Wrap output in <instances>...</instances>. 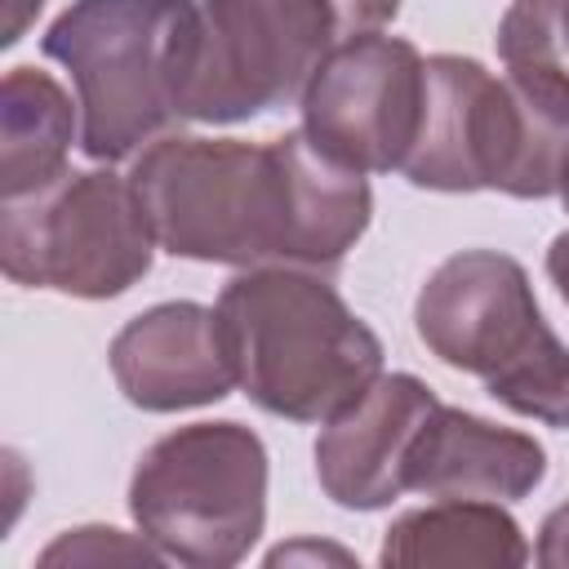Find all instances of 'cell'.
I'll use <instances>...</instances> for the list:
<instances>
[{"label": "cell", "instance_id": "cell-1", "mask_svg": "<svg viewBox=\"0 0 569 569\" xmlns=\"http://www.w3.org/2000/svg\"><path fill=\"white\" fill-rule=\"evenodd\" d=\"M129 182L160 249L222 267L329 271L373 213L365 173L307 129L271 142L173 133L133 160Z\"/></svg>", "mask_w": 569, "mask_h": 569}, {"label": "cell", "instance_id": "cell-2", "mask_svg": "<svg viewBox=\"0 0 569 569\" xmlns=\"http://www.w3.org/2000/svg\"><path fill=\"white\" fill-rule=\"evenodd\" d=\"M213 316L236 382L276 418L329 422L382 378V342L311 267H249Z\"/></svg>", "mask_w": 569, "mask_h": 569}, {"label": "cell", "instance_id": "cell-3", "mask_svg": "<svg viewBox=\"0 0 569 569\" xmlns=\"http://www.w3.org/2000/svg\"><path fill=\"white\" fill-rule=\"evenodd\" d=\"M569 164V102L493 76L476 58H427L418 138L400 164L431 191H507L542 200L560 191Z\"/></svg>", "mask_w": 569, "mask_h": 569}, {"label": "cell", "instance_id": "cell-4", "mask_svg": "<svg viewBox=\"0 0 569 569\" xmlns=\"http://www.w3.org/2000/svg\"><path fill=\"white\" fill-rule=\"evenodd\" d=\"M196 27V0H76L40 49L76 80L80 147L93 160H120L182 120V71Z\"/></svg>", "mask_w": 569, "mask_h": 569}, {"label": "cell", "instance_id": "cell-5", "mask_svg": "<svg viewBox=\"0 0 569 569\" xmlns=\"http://www.w3.org/2000/svg\"><path fill=\"white\" fill-rule=\"evenodd\" d=\"M418 338L449 369L476 373L498 405L569 427V347L538 311L525 267L498 249L445 258L413 307Z\"/></svg>", "mask_w": 569, "mask_h": 569}, {"label": "cell", "instance_id": "cell-6", "mask_svg": "<svg viewBox=\"0 0 569 569\" xmlns=\"http://www.w3.org/2000/svg\"><path fill=\"white\" fill-rule=\"evenodd\" d=\"M129 511L142 538L191 569L249 556L267 525V449L240 422H191L133 467Z\"/></svg>", "mask_w": 569, "mask_h": 569}, {"label": "cell", "instance_id": "cell-7", "mask_svg": "<svg viewBox=\"0 0 569 569\" xmlns=\"http://www.w3.org/2000/svg\"><path fill=\"white\" fill-rule=\"evenodd\" d=\"M342 36L338 0H196L182 120L236 124L302 98Z\"/></svg>", "mask_w": 569, "mask_h": 569}, {"label": "cell", "instance_id": "cell-8", "mask_svg": "<svg viewBox=\"0 0 569 569\" xmlns=\"http://www.w3.org/2000/svg\"><path fill=\"white\" fill-rule=\"evenodd\" d=\"M156 236L133 182L111 169L58 173L31 196L4 200V276L71 298H116L151 267Z\"/></svg>", "mask_w": 569, "mask_h": 569}, {"label": "cell", "instance_id": "cell-9", "mask_svg": "<svg viewBox=\"0 0 569 569\" xmlns=\"http://www.w3.org/2000/svg\"><path fill=\"white\" fill-rule=\"evenodd\" d=\"M427 58L382 31L342 36L302 89V129L360 173L400 169L422 120Z\"/></svg>", "mask_w": 569, "mask_h": 569}, {"label": "cell", "instance_id": "cell-10", "mask_svg": "<svg viewBox=\"0 0 569 569\" xmlns=\"http://www.w3.org/2000/svg\"><path fill=\"white\" fill-rule=\"evenodd\" d=\"M440 400L413 373H382L316 440L320 489L351 511H378L405 493V467Z\"/></svg>", "mask_w": 569, "mask_h": 569}, {"label": "cell", "instance_id": "cell-11", "mask_svg": "<svg viewBox=\"0 0 569 569\" xmlns=\"http://www.w3.org/2000/svg\"><path fill=\"white\" fill-rule=\"evenodd\" d=\"M111 373L129 405L151 413L213 405L236 373L218 338V316L200 302H160L111 338Z\"/></svg>", "mask_w": 569, "mask_h": 569}, {"label": "cell", "instance_id": "cell-12", "mask_svg": "<svg viewBox=\"0 0 569 569\" xmlns=\"http://www.w3.org/2000/svg\"><path fill=\"white\" fill-rule=\"evenodd\" d=\"M542 476H547V453L533 436L436 405L413 440L405 489H418L427 498L516 502Z\"/></svg>", "mask_w": 569, "mask_h": 569}, {"label": "cell", "instance_id": "cell-13", "mask_svg": "<svg viewBox=\"0 0 569 569\" xmlns=\"http://www.w3.org/2000/svg\"><path fill=\"white\" fill-rule=\"evenodd\" d=\"M382 565L418 569V565H525L529 547L520 525L485 498H436L431 507L405 511L378 551Z\"/></svg>", "mask_w": 569, "mask_h": 569}, {"label": "cell", "instance_id": "cell-14", "mask_svg": "<svg viewBox=\"0 0 569 569\" xmlns=\"http://www.w3.org/2000/svg\"><path fill=\"white\" fill-rule=\"evenodd\" d=\"M76 111L62 84L36 67H13L0 89V191L4 200L31 196L67 173Z\"/></svg>", "mask_w": 569, "mask_h": 569}, {"label": "cell", "instance_id": "cell-15", "mask_svg": "<svg viewBox=\"0 0 569 569\" xmlns=\"http://www.w3.org/2000/svg\"><path fill=\"white\" fill-rule=\"evenodd\" d=\"M507 76L569 102V0H516L498 22Z\"/></svg>", "mask_w": 569, "mask_h": 569}, {"label": "cell", "instance_id": "cell-16", "mask_svg": "<svg viewBox=\"0 0 569 569\" xmlns=\"http://www.w3.org/2000/svg\"><path fill=\"white\" fill-rule=\"evenodd\" d=\"M160 551L151 542H129L120 529H76L67 538H58L40 565H58V560H156Z\"/></svg>", "mask_w": 569, "mask_h": 569}, {"label": "cell", "instance_id": "cell-17", "mask_svg": "<svg viewBox=\"0 0 569 569\" xmlns=\"http://www.w3.org/2000/svg\"><path fill=\"white\" fill-rule=\"evenodd\" d=\"M538 560L551 565V569H565L569 565V502L556 507L542 529H538Z\"/></svg>", "mask_w": 569, "mask_h": 569}, {"label": "cell", "instance_id": "cell-18", "mask_svg": "<svg viewBox=\"0 0 569 569\" xmlns=\"http://www.w3.org/2000/svg\"><path fill=\"white\" fill-rule=\"evenodd\" d=\"M400 0H338V9L347 13L351 31H378L387 18H396Z\"/></svg>", "mask_w": 569, "mask_h": 569}, {"label": "cell", "instance_id": "cell-19", "mask_svg": "<svg viewBox=\"0 0 569 569\" xmlns=\"http://www.w3.org/2000/svg\"><path fill=\"white\" fill-rule=\"evenodd\" d=\"M40 4H44V0H0V9H4L0 44H18V40H22V31L31 27V18L40 13Z\"/></svg>", "mask_w": 569, "mask_h": 569}, {"label": "cell", "instance_id": "cell-20", "mask_svg": "<svg viewBox=\"0 0 569 569\" xmlns=\"http://www.w3.org/2000/svg\"><path fill=\"white\" fill-rule=\"evenodd\" d=\"M547 276L556 280L560 298L569 302V231H560V236L551 240V249H547Z\"/></svg>", "mask_w": 569, "mask_h": 569}, {"label": "cell", "instance_id": "cell-21", "mask_svg": "<svg viewBox=\"0 0 569 569\" xmlns=\"http://www.w3.org/2000/svg\"><path fill=\"white\" fill-rule=\"evenodd\" d=\"M560 200H565V209H569V164H565V178H560Z\"/></svg>", "mask_w": 569, "mask_h": 569}]
</instances>
